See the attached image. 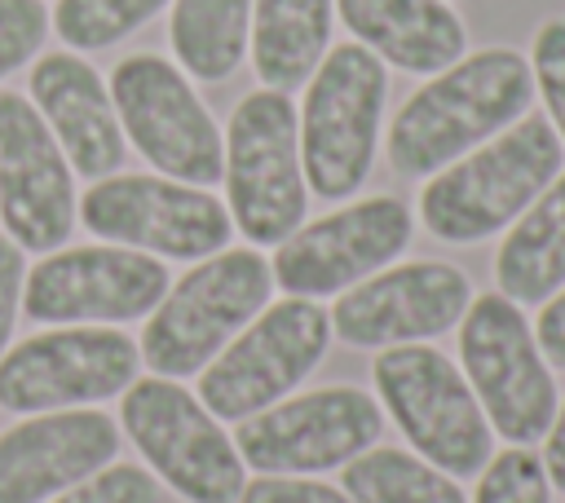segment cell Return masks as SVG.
Returning <instances> with one entry per match:
<instances>
[{"mask_svg": "<svg viewBox=\"0 0 565 503\" xmlns=\"http://www.w3.org/2000/svg\"><path fill=\"white\" fill-rule=\"evenodd\" d=\"M534 101L530 62L508 49L490 44L463 53L428 84H419L393 115L384 154L397 176H433L446 163L463 159L508 124H516Z\"/></svg>", "mask_w": 565, "mask_h": 503, "instance_id": "6da1fadb", "label": "cell"}, {"mask_svg": "<svg viewBox=\"0 0 565 503\" xmlns=\"http://www.w3.org/2000/svg\"><path fill=\"white\" fill-rule=\"evenodd\" d=\"M565 168V146L547 115H521L419 190V221L437 243L468 247L503 234Z\"/></svg>", "mask_w": 565, "mask_h": 503, "instance_id": "7a4b0ae2", "label": "cell"}, {"mask_svg": "<svg viewBox=\"0 0 565 503\" xmlns=\"http://www.w3.org/2000/svg\"><path fill=\"white\" fill-rule=\"evenodd\" d=\"M388 106V71L358 40L322 53L305 79L300 119V168L309 194L335 203L366 185L380 150Z\"/></svg>", "mask_w": 565, "mask_h": 503, "instance_id": "3957f363", "label": "cell"}, {"mask_svg": "<svg viewBox=\"0 0 565 503\" xmlns=\"http://www.w3.org/2000/svg\"><path fill=\"white\" fill-rule=\"evenodd\" d=\"M274 296L269 260L256 247H225L194 260L141 327V366L168 379L199 375Z\"/></svg>", "mask_w": 565, "mask_h": 503, "instance_id": "277c9868", "label": "cell"}, {"mask_svg": "<svg viewBox=\"0 0 565 503\" xmlns=\"http://www.w3.org/2000/svg\"><path fill=\"white\" fill-rule=\"evenodd\" d=\"M371 388L380 410L397 424L406 446L455 481H472L494 454V428L463 379L433 344H393L371 362Z\"/></svg>", "mask_w": 565, "mask_h": 503, "instance_id": "5b68a950", "label": "cell"}, {"mask_svg": "<svg viewBox=\"0 0 565 503\" xmlns=\"http://www.w3.org/2000/svg\"><path fill=\"white\" fill-rule=\"evenodd\" d=\"M225 207L252 247H278L309 212L300 168V119L282 88H252L238 97L225 128Z\"/></svg>", "mask_w": 565, "mask_h": 503, "instance_id": "8992f818", "label": "cell"}, {"mask_svg": "<svg viewBox=\"0 0 565 503\" xmlns=\"http://www.w3.org/2000/svg\"><path fill=\"white\" fill-rule=\"evenodd\" d=\"M119 428L181 503H238L247 463L221 419L177 379H132L119 393Z\"/></svg>", "mask_w": 565, "mask_h": 503, "instance_id": "52a82bcc", "label": "cell"}, {"mask_svg": "<svg viewBox=\"0 0 565 503\" xmlns=\"http://www.w3.org/2000/svg\"><path fill=\"white\" fill-rule=\"evenodd\" d=\"M459 371L472 384L494 437L534 446L561 406L556 375L539 349L534 322L503 291H486L459 318Z\"/></svg>", "mask_w": 565, "mask_h": 503, "instance_id": "ba28073f", "label": "cell"}, {"mask_svg": "<svg viewBox=\"0 0 565 503\" xmlns=\"http://www.w3.org/2000/svg\"><path fill=\"white\" fill-rule=\"evenodd\" d=\"M331 313L318 300L282 296L265 304L203 371L199 402L221 424H243L256 410L291 397L327 357Z\"/></svg>", "mask_w": 565, "mask_h": 503, "instance_id": "9c48e42d", "label": "cell"}, {"mask_svg": "<svg viewBox=\"0 0 565 503\" xmlns=\"http://www.w3.org/2000/svg\"><path fill=\"white\" fill-rule=\"evenodd\" d=\"M106 84H110L124 141L159 176L203 185V190L221 181L225 132L177 62L159 53H128L115 62Z\"/></svg>", "mask_w": 565, "mask_h": 503, "instance_id": "30bf717a", "label": "cell"}, {"mask_svg": "<svg viewBox=\"0 0 565 503\" xmlns=\"http://www.w3.org/2000/svg\"><path fill=\"white\" fill-rule=\"evenodd\" d=\"M79 221L102 243H119L146 256L203 260L230 247V207L203 190L159 172H110L79 199Z\"/></svg>", "mask_w": 565, "mask_h": 503, "instance_id": "8fae6325", "label": "cell"}, {"mask_svg": "<svg viewBox=\"0 0 565 503\" xmlns=\"http://www.w3.org/2000/svg\"><path fill=\"white\" fill-rule=\"evenodd\" d=\"M384 432L380 402L358 384L282 397L238 424L234 446L260 477H318L371 450Z\"/></svg>", "mask_w": 565, "mask_h": 503, "instance_id": "7c38bea8", "label": "cell"}, {"mask_svg": "<svg viewBox=\"0 0 565 503\" xmlns=\"http://www.w3.org/2000/svg\"><path fill=\"white\" fill-rule=\"evenodd\" d=\"M141 371V349L119 327H53L0 357V410L44 415L119 397Z\"/></svg>", "mask_w": 565, "mask_h": 503, "instance_id": "4fadbf2b", "label": "cell"}, {"mask_svg": "<svg viewBox=\"0 0 565 503\" xmlns=\"http://www.w3.org/2000/svg\"><path fill=\"white\" fill-rule=\"evenodd\" d=\"M168 269L159 256L88 243L44 252L22 282V313L44 327H115L150 318V309L168 291Z\"/></svg>", "mask_w": 565, "mask_h": 503, "instance_id": "5bb4252c", "label": "cell"}, {"mask_svg": "<svg viewBox=\"0 0 565 503\" xmlns=\"http://www.w3.org/2000/svg\"><path fill=\"white\" fill-rule=\"evenodd\" d=\"M415 238V216L397 194H371L335 207L318 221L296 225L269 260L274 287L287 296L322 300L358 287L362 278L393 265Z\"/></svg>", "mask_w": 565, "mask_h": 503, "instance_id": "9a60e30c", "label": "cell"}, {"mask_svg": "<svg viewBox=\"0 0 565 503\" xmlns=\"http://www.w3.org/2000/svg\"><path fill=\"white\" fill-rule=\"evenodd\" d=\"M472 304V282L450 260L384 265L358 287L340 291L331 309V335L349 349L428 344L459 327Z\"/></svg>", "mask_w": 565, "mask_h": 503, "instance_id": "2e32d148", "label": "cell"}, {"mask_svg": "<svg viewBox=\"0 0 565 503\" xmlns=\"http://www.w3.org/2000/svg\"><path fill=\"white\" fill-rule=\"evenodd\" d=\"M79 216L75 172L31 97L0 88V225L22 252H57Z\"/></svg>", "mask_w": 565, "mask_h": 503, "instance_id": "e0dca14e", "label": "cell"}, {"mask_svg": "<svg viewBox=\"0 0 565 503\" xmlns=\"http://www.w3.org/2000/svg\"><path fill=\"white\" fill-rule=\"evenodd\" d=\"M115 454L119 424L97 406L26 415L0 432V503H49Z\"/></svg>", "mask_w": 565, "mask_h": 503, "instance_id": "ac0fdd59", "label": "cell"}, {"mask_svg": "<svg viewBox=\"0 0 565 503\" xmlns=\"http://www.w3.org/2000/svg\"><path fill=\"white\" fill-rule=\"evenodd\" d=\"M31 106L49 124L53 141L62 146L66 163L84 181H102L124 168V128L110 101V84L97 75L88 57L75 49H57L35 57L26 79Z\"/></svg>", "mask_w": 565, "mask_h": 503, "instance_id": "d6986e66", "label": "cell"}, {"mask_svg": "<svg viewBox=\"0 0 565 503\" xmlns=\"http://www.w3.org/2000/svg\"><path fill=\"white\" fill-rule=\"evenodd\" d=\"M349 35L384 66L437 75L468 53L463 18L446 0H335Z\"/></svg>", "mask_w": 565, "mask_h": 503, "instance_id": "ffe728a7", "label": "cell"}, {"mask_svg": "<svg viewBox=\"0 0 565 503\" xmlns=\"http://www.w3.org/2000/svg\"><path fill=\"white\" fill-rule=\"evenodd\" d=\"M494 282L521 309L543 304L565 287V168L503 229V243L494 252Z\"/></svg>", "mask_w": 565, "mask_h": 503, "instance_id": "44dd1931", "label": "cell"}, {"mask_svg": "<svg viewBox=\"0 0 565 503\" xmlns=\"http://www.w3.org/2000/svg\"><path fill=\"white\" fill-rule=\"evenodd\" d=\"M335 0H252L247 57L265 88H300L331 49Z\"/></svg>", "mask_w": 565, "mask_h": 503, "instance_id": "7402d4cb", "label": "cell"}, {"mask_svg": "<svg viewBox=\"0 0 565 503\" xmlns=\"http://www.w3.org/2000/svg\"><path fill=\"white\" fill-rule=\"evenodd\" d=\"M252 40V0H172L168 44L190 79H230Z\"/></svg>", "mask_w": 565, "mask_h": 503, "instance_id": "603a6c76", "label": "cell"}, {"mask_svg": "<svg viewBox=\"0 0 565 503\" xmlns=\"http://www.w3.org/2000/svg\"><path fill=\"white\" fill-rule=\"evenodd\" d=\"M340 490L353 503H468L455 477L402 446H371L340 468Z\"/></svg>", "mask_w": 565, "mask_h": 503, "instance_id": "cb8c5ba5", "label": "cell"}, {"mask_svg": "<svg viewBox=\"0 0 565 503\" xmlns=\"http://www.w3.org/2000/svg\"><path fill=\"white\" fill-rule=\"evenodd\" d=\"M172 0H57L49 22L66 49L97 53V49H110V44L128 40L132 31H141Z\"/></svg>", "mask_w": 565, "mask_h": 503, "instance_id": "d4e9b609", "label": "cell"}, {"mask_svg": "<svg viewBox=\"0 0 565 503\" xmlns=\"http://www.w3.org/2000/svg\"><path fill=\"white\" fill-rule=\"evenodd\" d=\"M468 503H552V481L530 446H508L490 454L477 472V494Z\"/></svg>", "mask_w": 565, "mask_h": 503, "instance_id": "484cf974", "label": "cell"}, {"mask_svg": "<svg viewBox=\"0 0 565 503\" xmlns=\"http://www.w3.org/2000/svg\"><path fill=\"white\" fill-rule=\"evenodd\" d=\"M530 75H534V93L547 106V124L556 128L561 146H565V18H547L534 31L530 44Z\"/></svg>", "mask_w": 565, "mask_h": 503, "instance_id": "4316f807", "label": "cell"}, {"mask_svg": "<svg viewBox=\"0 0 565 503\" xmlns=\"http://www.w3.org/2000/svg\"><path fill=\"white\" fill-rule=\"evenodd\" d=\"M49 503H163L159 477L141 463H106Z\"/></svg>", "mask_w": 565, "mask_h": 503, "instance_id": "83f0119b", "label": "cell"}, {"mask_svg": "<svg viewBox=\"0 0 565 503\" xmlns=\"http://www.w3.org/2000/svg\"><path fill=\"white\" fill-rule=\"evenodd\" d=\"M49 35L44 0H0V79L40 57Z\"/></svg>", "mask_w": 565, "mask_h": 503, "instance_id": "f1b7e54d", "label": "cell"}, {"mask_svg": "<svg viewBox=\"0 0 565 503\" xmlns=\"http://www.w3.org/2000/svg\"><path fill=\"white\" fill-rule=\"evenodd\" d=\"M238 503H353V499L318 477H256L243 485Z\"/></svg>", "mask_w": 565, "mask_h": 503, "instance_id": "f546056e", "label": "cell"}, {"mask_svg": "<svg viewBox=\"0 0 565 503\" xmlns=\"http://www.w3.org/2000/svg\"><path fill=\"white\" fill-rule=\"evenodd\" d=\"M22 282H26V256L9 234H0V357H4V349L13 340V327H18Z\"/></svg>", "mask_w": 565, "mask_h": 503, "instance_id": "4dcf8cb0", "label": "cell"}, {"mask_svg": "<svg viewBox=\"0 0 565 503\" xmlns=\"http://www.w3.org/2000/svg\"><path fill=\"white\" fill-rule=\"evenodd\" d=\"M534 335H539V349H543L547 366L565 371V287L539 304V322H534Z\"/></svg>", "mask_w": 565, "mask_h": 503, "instance_id": "1f68e13d", "label": "cell"}, {"mask_svg": "<svg viewBox=\"0 0 565 503\" xmlns=\"http://www.w3.org/2000/svg\"><path fill=\"white\" fill-rule=\"evenodd\" d=\"M543 468H547V481H552V490H561L565 494V402L556 406V415H552V428H547V437H543Z\"/></svg>", "mask_w": 565, "mask_h": 503, "instance_id": "d6a6232c", "label": "cell"}]
</instances>
